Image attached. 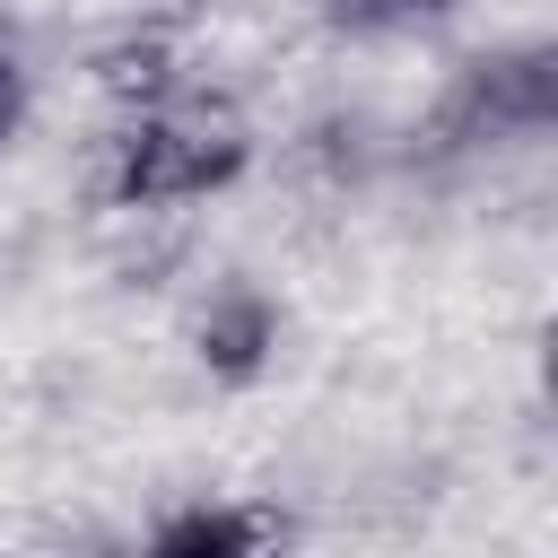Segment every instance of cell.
Here are the masks:
<instances>
[{
  "mask_svg": "<svg viewBox=\"0 0 558 558\" xmlns=\"http://www.w3.org/2000/svg\"><path fill=\"white\" fill-rule=\"evenodd\" d=\"M453 0H331V26H349V35H392V26H427V17H445Z\"/></svg>",
  "mask_w": 558,
  "mask_h": 558,
  "instance_id": "5",
  "label": "cell"
},
{
  "mask_svg": "<svg viewBox=\"0 0 558 558\" xmlns=\"http://www.w3.org/2000/svg\"><path fill=\"white\" fill-rule=\"evenodd\" d=\"M192 349H201V366H209L218 384H253L262 357L279 349V314H270V296H262V288H227V296L201 314Z\"/></svg>",
  "mask_w": 558,
  "mask_h": 558,
  "instance_id": "3",
  "label": "cell"
},
{
  "mask_svg": "<svg viewBox=\"0 0 558 558\" xmlns=\"http://www.w3.org/2000/svg\"><path fill=\"white\" fill-rule=\"evenodd\" d=\"M270 541H288V514H270V506H192V514L157 523L166 558H253Z\"/></svg>",
  "mask_w": 558,
  "mask_h": 558,
  "instance_id": "4",
  "label": "cell"
},
{
  "mask_svg": "<svg viewBox=\"0 0 558 558\" xmlns=\"http://www.w3.org/2000/svg\"><path fill=\"white\" fill-rule=\"evenodd\" d=\"M96 70L113 96H166V44H113Z\"/></svg>",
  "mask_w": 558,
  "mask_h": 558,
  "instance_id": "6",
  "label": "cell"
},
{
  "mask_svg": "<svg viewBox=\"0 0 558 558\" xmlns=\"http://www.w3.org/2000/svg\"><path fill=\"white\" fill-rule=\"evenodd\" d=\"M462 113L488 122V131H541L558 113V61H549V44H523L506 61H480L471 87H462Z\"/></svg>",
  "mask_w": 558,
  "mask_h": 558,
  "instance_id": "2",
  "label": "cell"
},
{
  "mask_svg": "<svg viewBox=\"0 0 558 558\" xmlns=\"http://www.w3.org/2000/svg\"><path fill=\"white\" fill-rule=\"evenodd\" d=\"M17 122H26V70H17V52H0V148L17 140Z\"/></svg>",
  "mask_w": 558,
  "mask_h": 558,
  "instance_id": "7",
  "label": "cell"
},
{
  "mask_svg": "<svg viewBox=\"0 0 558 558\" xmlns=\"http://www.w3.org/2000/svg\"><path fill=\"white\" fill-rule=\"evenodd\" d=\"M253 157L244 122L227 113H140L122 140H113V174L105 192L122 209H157V201H201L218 183H235Z\"/></svg>",
  "mask_w": 558,
  "mask_h": 558,
  "instance_id": "1",
  "label": "cell"
}]
</instances>
